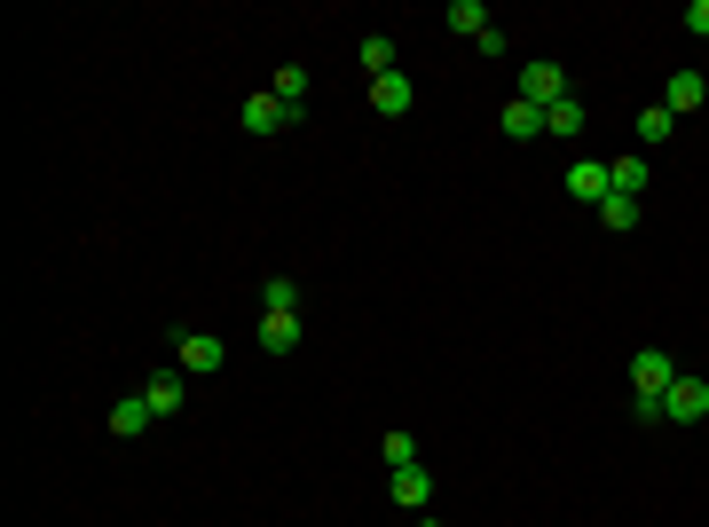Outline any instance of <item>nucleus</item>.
Masks as SVG:
<instances>
[{
  "label": "nucleus",
  "instance_id": "7ed1b4c3",
  "mask_svg": "<svg viewBox=\"0 0 709 527\" xmlns=\"http://www.w3.org/2000/svg\"><path fill=\"white\" fill-rule=\"evenodd\" d=\"M173 371L182 378H213L221 371V338L213 331H173Z\"/></svg>",
  "mask_w": 709,
  "mask_h": 527
},
{
  "label": "nucleus",
  "instance_id": "39448f33",
  "mask_svg": "<svg viewBox=\"0 0 709 527\" xmlns=\"http://www.w3.org/2000/svg\"><path fill=\"white\" fill-rule=\"evenodd\" d=\"M237 126H244V134H284V126H300V111H292V103H277L269 87H260V95H244Z\"/></svg>",
  "mask_w": 709,
  "mask_h": 527
},
{
  "label": "nucleus",
  "instance_id": "9d476101",
  "mask_svg": "<svg viewBox=\"0 0 709 527\" xmlns=\"http://www.w3.org/2000/svg\"><path fill=\"white\" fill-rule=\"evenodd\" d=\"M395 504H402L410 519H426V504H433V473H426V465H402V473H395Z\"/></svg>",
  "mask_w": 709,
  "mask_h": 527
},
{
  "label": "nucleus",
  "instance_id": "f3484780",
  "mask_svg": "<svg viewBox=\"0 0 709 527\" xmlns=\"http://www.w3.org/2000/svg\"><path fill=\"white\" fill-rule=\"evenodd\" d=\"M639 213H647V197H615V190H607V205H599V221H607L615 236H623V229H639Z\"/></svg>",
  "mask_w": 709,
  "mask_h": 527
},
{
  "label": "nucleus",
  "instance_id": "0eeeda50",
  "mask_svg": "<svg viewBox=\"0 0 709 527\" xmlns=\"http://www.w3.org/2000/svg\"><path fill=\"white\" fill-rule=\"evenodd\" d=\"M568 197H576L583 213L607 205V165H599V158H576V165H568Z\"/></svg>",
  "mask_w": 709,
  "mask_h": 527
},
{
  "label": "nucleus",
  "instance_id": "f03ea898",
  "mask_svg": "<svg viewBox=\"0 0 709 527\" xmlns=\"http://www.w3.org/2000/svg\"><path fill=\"white\" fill-rule=\"evenodd\" d=\"M520 103H537V111L568 103V71H560L552 55H537V63H520Z\"/></svg>",
  "mask_w": 709,
  "mask_h": 527
},
{
  "label": "nucleus",
  "instance_id": "423d86ee",
  "mask_svg": "<svg viewBox=\"0 0 709 527\" xmlns=\"http://www.w3.org/2000/svg\"><path fill=\"white\" fill-rule=\"evenodd\" d=\"M308 331H300V315L292 307H260V355H292Z\"/></svg>",
  "mask_w": 709,
  "mask_h": 527
},
{
  "label": "nucleus",
  "instance_id": "2eb2a0df",
  "mask_svg": "<svg viewBox=\"0 0 709 527\" xmlns=\"http://www.w3.org/2000/svg\"><path fill=\"white\" fill-rule=\"evenodd\" d=\"M545 134H552V142H576V134H583V103H576V95L552 103V111H545Z\"/></svg>",
  "mask_w": 709,
  "mask_h": 527
},
{
  "label": "nucleus",
  "instance_id": "4be33fe9",
  "mask_svg": "<svg viewBox=\"0 0 709 527\" xmlns=\"http://www.w3.org/2000/svg\"><path fill=\"white\" fill-rule=\"evenodd\" d=\"M260 307H292L300 315V284L292 276H269V300H260Z\"/></svg>",
  "mask_w": 709,
  "mask_h": 527
},
{
  "label": "nucleus",
  "instance_id": "a211bd4d",
  "mask_svg": "<svg viewBox=\"0 0 709 527\" xmlns=\"http://www.w3.org/2000/svg\"><path fill=\"white\" fill-rule=\"evenodd\" d=\"M670 134H678V111L670 103H647L639 111V142H670Z\"/></svg>",
  "mask_w": 709,
  "mask_h": 527
},
{
  "label": "nucleus",
  "instance_id": "1a4fd4ad",
  "mask_svg": "<svg viewBox=\"0 0 709 527\" xmlns=\"http://www.w3.org/2000/svg\"><path fill=\"white\" fill-rule=\"evenodd\" d=\"M142 402H150L158 417H182V409H190V378H182V371H158V378L142 386Z\"/></svg>",
  "mask_w": 709,
  "mask_h": 527
},
{
  "label": "nucleus",
  "instance_id": "9b49d317",
  "mask_svg": "<svg viewBox=\"0 0 709 527\" xmlns=\"http://www.w3.org/2000/svg\"><path fill=\"white\" fill-rule=\"evenodd\" d=\"M662 103H670L678 119L701 111V103H709V79H701V71H670V79H662Z\"/></svg>",
  "mask_w": 709,
  "mask_h": 527
},
{
  "label": "nucleus",
  "instance_id": "4468645a",
  "mask_svg": "<svg viewBox=\"0 0 709 527\" xmlns=\"http://www.w3.org/2000/svg\"><path fill=\"white\" fill-rule=\"evenodd\" d=\"M142 425H158V409H150V402H142V394H134V402H119V409H111V433H119V442H134V433H142Z\"/></svg>",
  "mask_w": 709,
  "mask_h": 527
},
{
  "label": "nucleus",
  "instance_id": "5701e85b",
  "mask_svg": "<svg viewBox=\"0 0 709 527\" xmlns=\"http://www.w3.org/2000/svg\"><path fill=\"white\" fill-rule=\"evenodd\" d=\"M686 32H693V40H709V0H686Z\"/></svg>",
  "mask_w": 709,
  "mask_h": 527
},
{
  "label": "nucleus",
  "instance_id": "dca6fc26",
  "mask_svg": "<svg viewBox=\"0 0 709 527\" xmlns=\"http://www.w3.org/2000/svg\"><path fill=\"white\" fill-rule=\"evenodd\" d=\"M269 95H277V103H292V111H300V103H308V63H284V71H277V79H269Z\"/></svg>",
  "mask_w": 709,
  "mask_h": 527
},
{
  "label": "nucleus",
  "instance_id": "b1692460",
  "mask_svg": "<svg viewBox=\"0 0 709 527\" xmlns=\"http://www.w3.org/2000/svg\"><path fill=\"white\" fill-rule=\"evenodd\" d=\"M418 527H441V519H433V511H426V519H418Z\"/></svg>",
  "mask_w": 709,
  "mask_h": 527
},
{
  "label": "nucleus",
  "instance_id": "ddd939ff",
  "mask_svg": "<svg viewBox=\"0 0 709 527\" xmlns=\"http://www.w3.org/2000/svg\"><path fill=\"white\" fill-rule=\"evenodd\" d=\"M505 134H512V142H537V134H545V111L512 95V103H505Z\"/></svg>",
  "mask_w": 709,
  "mask_h": 527
},
{
  "label": "nucleus",
  "instance_id": "aec40b11",
  "mask_svg": "<svg viewBox=\"0 0 709 527\" xmlns=\"http://www.w3.org/2000/svg\"><path fill=\"white\" fill-rule=\"evenodd\" d=\"M450 24L481 40V32H489V0H450Z\"/></svg>",
  "mask_w": 709,
  "mask_h": 527
},
{
  "label": "nucleus",
  "instance_id": "f257e3e1",
  "mask_svg": "<svg viewBox=\"0 0 709 527\" xmlns=\"http://www.w3.org/2000/svg\"><path fill=\"white\" fill-rule=\"evenodd\" d=\"M670 378H678V363L662 355V346H647V355H631V409H639V425H662V394H670Z\"/></svg>",
  "mask_w": 709,
  "mask_h": 527
},
{
  "label": "nucleus",
  "instance_id": "f8f14e48",
  "mask_svg": "<svg viewBox=\"0 0 709 527\" xmlns=\"http://www.w3.org/2000/svg\"><path fill=\"white\" fill-rule=\"evenodd\" d=\"M607 190L615 197H647V158H615L607 165Z\"/></svg>",
  "mask_w": 709,
  "mask_h": 527
},
{
  "label": "nucleus",
  "instance_id": "6e6552de",
  "mask_svg": "<svg viewBox=\"0 0 709 527\" xmlns=\"http://www.w3.org/2000/svg\"><path fill=\"white\" fill-rule=\"evenodd\" d=\"M410 103H418V87H410L402 71L371 79V111H379V119H410Z\"/></svg>",
  "mask_w": 709,
  "mask_h": 527
},
{
  "label": "nucleus",
  "instance_id": "6ab92c4d",
  "mask_svg": "<svg viewBox=\"0 0 709 527\" xmlns=\"http://www.w3.org/2000/svg\"><path fill=\"white\" fill-rule=\"evenodd\" d=\"M354 55H363V71H371V79H387V71H395V40H387V32H371Z\"/></svg>",
  "mask_w": 709,
  "mask_h": 527
},
{
  "label": "nucleus",
  "instance_id": "20e7f679",
  "mask_svg": "<svg viewBox=\"0 0 709 527\" xmlns=\"http://www.w3.org/2000/svg\"><path fill=\"white\" fill-rule=\"evenodd\" d=\"M709 417V378H670V394H662V425H701Z\"/></svg>",
  "mask_w": 709,
  "mask_h": 527
},
{
  "label": "nucleus",
  "instance_id": "412c9836",
  "mask_svg": "<svg viewBox=\"0 0 709 527\" xmlns=\"http://www.w3.org/2000/svg\"><path fill=\"white\" fill-rule=\"evenodd\" d=\"M379 457H387L395 473H402V465H418V433H402V425H395L387 442H379Z\"/></svg>",
  "mask_w": 709,
  "mask_h": 527
}]
</instances>
